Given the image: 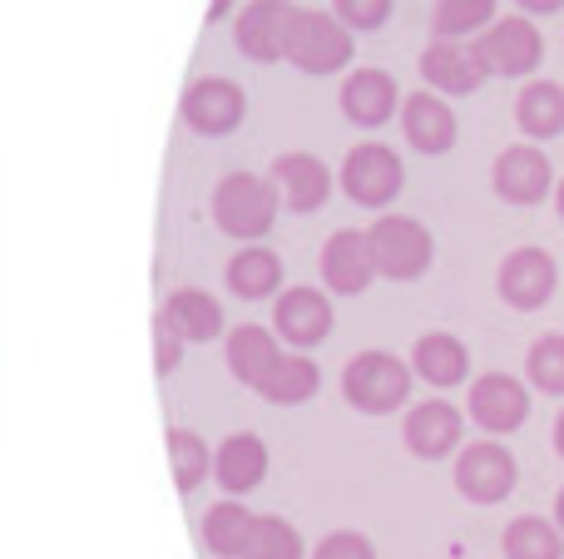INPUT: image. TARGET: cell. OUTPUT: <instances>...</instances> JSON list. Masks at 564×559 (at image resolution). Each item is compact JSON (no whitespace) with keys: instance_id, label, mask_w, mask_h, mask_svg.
Returning <instances> with one entry per match:
<instances>
[{"instance_id":"cell-1","label":"cell","mask_w":564,"mask_h":559,"mask_svg":"<svg viewBox=\"0 0 564 559\" xmlns=\"http://www.w3.org/2000/svg\"><path fill=\"white\" fill-rule=\"evenodd\" d=\"M278 188L273 178H258V174H224L214 188V223L224 228L228 238H243V243H258V238L273 233V218H278Z\"/></svg>"},{"instance_id":"cell-2","label":"cell","mask_w":564,"mask_h":559,"mask_svg":"<svg viewBox=\"0 0 564 559\" xmlns=\"http://www.w3.org/2000/svg\"><path fill=\"white\" fill-rule=\"evenodd\" d=\"M367 248H371V267L381 277H391V283H416L431 267V257H436L431 228L406 213H381L367 228Z\"/></svg>"},{"instance_id":"cell-3","label":"cell","mask_w":564,"mask_h":559,"mask_svg":"<svg viewBox=\"0 0 564 559\" xmlns=\"http://www.w3.org/2000/svg\"><path fill=\"white\" fill-rule=\"evenodd\" d=\"M341 396L367 416H391L411 402V366L397 352H357L341 372Z\"/></svg>"},{"instance_id":"cell-4","label":"cell","mask_w":564,"mask_h":559,"mask_svg":"<svg viewBox=\"0 0 564 559\" xmlns=\"http://www.w3.org/2000/svg\"><path fill=\"white\" fill-rule=\"evenodd\" d=\"M282 59H292L307 75H332L351 59V30L327 10H292Z\"/></svg>"},{"instance_id":"cell-5","label":"cell","mask_w":564,"mask_h":559,"mask_svg":"<svg viewBox=\"0 0 564 559\" xmlns=\"http://www.w3.org/2000/svg\"><path fill=\"white\" fill-rule=\"evenodd\" d=\"M476 55H480V65H486V75L525 79V75H535L540 59H545V35L530 25V15H496L476 35Z\"/></svg>"},{"instance_id":"cell-6","label":"cell","mask_w":564,"mask_h":559,"mask_svg":"<svg viewBox=\"0 0 564 559\" xmlns=\"http://www.w3.org/2000/svg\"><path fill=\"white\" fill-rule=\"evenodd\" d=\"M520 485V465L506 441H470L456 451V491L470 505H500Z\"/></svg>"},{"instance_id":"cell-7","label":"cell","mask_w":564,"mask_h":559,"mask_svg":"<svg viewBox=\"0 0 564 559\" xmlns=\"http://www.w3.org/2000/svg\"><path fill=\"white\" fill-rule=\"evenodd\" d=\"M401 184H406V164L397 158V149L377 144V139L357 144L341 158V188L361 208H387L401 194Z\"/></svg>"},{"instance_id":"cell-8","label":"cell","mask_w":564,"mask_h":559,"mask_svg":"<svg viewBox=\"0 0 564 559\" xmlns=\"http://www.w3.org/2000/svg\"><path fill=\"white\" fill-rule=\"evenodd\" d=\"M490 184H496V194L506 198V204L535 208L555 194V164H550V154L540 144L520 139V144L500 149L496 168H490Z\"/></svg>"},{"instance_id":"cell-9","label":"cell","mask_w":564,"mask_h":559,"mask_svg":"<svg viewBox=\"0 0 564 559\" xmlns=\"http://www.w3.org/2000/svg\"><path fill=\"white\" fill-rule=\"evenodd\" d=\"M466 412L486 436H516L530 421V386L510 372H486L470 382Z\"/></svg>"},{"instance_id":"cell-10","label":"cell","mask_w":564,"mask_h":559,"mask_svg":"<svg viewBox=\"0 0 564 559\" xmlns=\"http://www.w3.org/2000/svg\"><path fill=\"white\" fill-rule=\"evenodd\" d=\"M496 287H500V303L516 307V313H540V307L555 297L560 287V263L550 248H516L506 253L496 273Z\"/></svg>"},{"instance_id":"cell-11","label":"cell","mask_w":564,"mask_h":559,"mask_svg":"<svg viewBox=\"0 0 564 559\" xmlns=\"http://www.w3.org/2000/svg\"><path fill=\"white\" fill-rule=\"evenodd\" d=\"M421 79L436 95H476L486 85V65L476 55V40H446L436 35L421 50Z\"/></svg>"},{"instance_id":"cell-12","label":"cell","mask_w":564,"mask_h":559,"mask_svg":"<svg viewBox=\"0 0 564 559\" xmlns=\"http://www.w3.org/2000/svg\"><path fill=\"white\" fill-rule=\"evenodd\" d=\"M243 114H248V99L234 79H194L184 89V124L194 134H208V139L234 134L243 124Z\"/></svg>"},{"instance_id":"cell-13","label":"cell","mask_w":564,"mask_h":559,"mask_svg":"<svg viewBox=\"0 0 564 559\" xmlns=\"http://www.w3.org/2000/svg\"><path fill=\"white\" fill-rule=\"evenodd\" d=\"M460 436H466V416L451 402H421L406 412V426H401V441H406L411 456L421 461H446L451 451H460Z\"/></svg>"},{"instance_id":"cell-14","label":"cell","mask_w":564,"mask_h":559,"mask_svg":"<svg viewBox=\"0 0 564 559\" xmlns=\"http://www.w3.org/2000/svg\"><path fill=\"white\" fill-rule=\"evenodd\" d=\"M401 134H406V144L416 149V154H446V149L456 144L460 124H456V114H451L446 95L416 89V95L401 99Z\"/></svg>"},{"instance_id":"cell-15","label":"cell","mask_w":564,"mask_h":559,"mask_svg":"<svg viewBox=\"0 0 564 559\" xmlns=\"http://www.w3.org/2000/svg\"><path fill=\"white\" fill-rule=\"evenodd\" d=\"M377 267H371V248H367V233L357 228H337V233L322 243V283L341 297H357L371 287Z\"/></svg>"},{"instance_id":"cell-16","label":"cell","mask_w":564,"mask_h":559,"mask_svg":"<svg viewBox=\"0 0 564 559\" xmlns=\"http://www.w3.org/2000/svg\"><path fill=\"white\" fill-rule=\"evenodd\" d=\"M341 114L361 129L387 124L391 114H401V89L387 69H351L341 79Z\"/></svg>"},{"instance_id":"cell-17","label":"cell","mask_w":564,"mask_h":559,"mask_svg":"<svg viewBox=\"0 0 564 559\" xmlns=\"http://www.w3.org/2000/svg\"><path fill=\"white\" fill-rule=\"evenodd\" d=\"M273 322H278L282 342L317 347L322 337L332 332V303H327V293H317V287H288L273 307Z\"/></svg>"},{"instance_id":"cell-18","label":"cell","mask_w":564,"mask_h":559,"mask_svg":"<svg viewBox=\"0 0 564 559\" xmlns=\"http://www.w3.org/2000/svg\"><path fill=\"white\" fill-rule=\"evenodd\" d=\"M273 188L292 213H317L332 194V174L317 154H282L273 164Z\"/></svg>"},{"instance_id":"cell-19","label":"cell","mask_w":564,"mask_h":559,"mask_svg":"<svg viewBox=\"0 0 564 559\" xmlns=\"http://www.w3.org/2000/svg\"><path fill=\"white\" fill-rule=\"evenodd\" d=\"M288 20H292V6H282V0L243 6V15H238V50L248 59H258V65H273L288 50Z\"/></svg>"},{"instance_id":"cell-20","label":"cell","mask_w":564,"mask_h":559,"mask_svg":"<svg viewBox=\"0 0 564 559\" xmlns=\"http://www.w3.org/2000/svg\"><path fill=\"white\" fill-rule=\"evenodd\" d=\"M411 372L426 386H460L470 376V352L460 337L451 332H426L411 347Z\"/></svg>"},{"instance_id":"cell-21","label":"cell","mask_w":564,"mask_h":559,"mask_svg":"<svg viewBox=\"0 0 564 559\" xmlns=\"http://www.w3.org/2000/svg\"><path fill=\"white\" fill-rule=\"evenodd\" d=\"M159 317H164L184 342H214V337L224 332V307H218V297L204 293V287H178Z\"/></svg>"},{"instance_id":"cell-22","label":"cell","mask_w":564,"mask_h":559,"mask_svg":"<svg viewBox=\"0 0 564 559\" xmlns=\"http://www.w3.org/2000/svg\"><path fill=\"white\" fill-rule=\"evenodd\" d=\"M214 475H218V485H224L228 495H243V491H253V485H263V475H268V446L258 441V436H228L224 446H218V456H214Z\"/></svg>"},{"instance_id":"cell-23","label":"cell","mask_w":564,"mask_h":559,"mask_svg":"<svg viewBox=\"0 0 564 559\" xmlns=\"http://www.w3.org/2000/svg\"><path fill=\"white\" fill-rule=\"evenodd\" d=\"M516 124L520 134L535 144V139H555L564 134V89L555 79H535V85H520L516 95Z\"/></svg>"},{"instance_id":"cell-24","label":"cell","mask_w":564,"mask_h":559,"mask_svg":"<svg viewBox=\"0 0 564 559\" xmlns=\"http://www.w3.org/2000/svg\"><path fill=\"white\" fill-rule=\"evenodd\" d=\"M228 287H234L238 297H248V303L273 297L282 287V257L273 253V248H263V243L238 248V253L228 257Z\"/></svg>"},{"instance_id":"cell-25","label":"cell","mask_w":564,"mask_h":559,"mask_svg":"<svg viewBox=\"0 0 564 559\" xmlns=\"http://www.w3.org/2000/svg\"><path fill=\"white\" fill-rule=\"evenodd\" d=\"M317 386H322V372H317V362H312V357H302V352L282 357L278 352V362L268 366V376L258 382V392H263L273 406H302V402H312V396H317Z\"/></svg>"},{"instance_id":"cell-26","label":"cell","mask_w":564,"mask_h":559,"mask_svg":"<svg viewBox=\"0 0 564 559\" xmlns=\"http://www.w3.org/2000/svg\"><path fill=\"white\" fill-rule=\"evenodd\" d=\"M253 525L258 515L238 501H218L214 511L204 515V545L214 550L218 559H243L248 540H253Z\"/></svg>"},{"instance_id":"cell-27","label":"cell","mask_w":564,"mask_h":559,"mask_svg":"<svg viewBox=\"0 0 564 559\" xmlns=\"http://www.w3.org/2000/svg\"><path fill=\"white\" fill-rule=\"evenodd\" d=\"M500 550H506V559H564V535L545 515H520L506 525Z\"/></svg>"},{"instance_id":"cell-28","label":"cell","mask_w":564,"mask_h":559,"mask_svg":"<svg viewBox=\"0 0 564 559\" xmlns=\"http://www.w3.org/2000/svg\"><path fill=\"white\" fill-rule=\"evenodd\" d=\"M273 362H278V342H273V332H268V327L248 322V327H238V332L228 337V372H234L238 382L258 386Z\"/></svg>"},{"instance_id":"cell-29","label":"cell","mask_w":564,"mask_h":559,"mask_svg":"<svg viewBox=\"0 0 564 559\" xmlns=\"http://www.w3.org/2000/svg\"><path fill=\"white\" fill-rule=\"evenodd\" d=\"M496 6L500 0H436L431 25L446 40H466V35H480V30L496 20Z\"/></svg>"},{"instance_id":"cell-30","label":"cell","mask_w":564,"mask_h":559,"mask_svg":"<svg viewBox=\"0 0 564 559\" xmlns=\"http://www.w3.org/2000/svg\"><path fill=\"white\" fill-rule=\"evenodd\" d=\"M525 376L535 392L545 396H564V332H545L530 342L525 352Z\"/></svg>"},{"instance_id":"cell-31","label":"cell","mask_w":564,"mask_h":559,"mask_svg":"<svg viewBox=\"0 0 564 559\" xmlns=\"http://www.w3.org/2000/svg\"><path fill=\"white\" fill-rule=\"evenodd\" d=\"M243 559H307V550H302V535L292 520H282V515H258Z\"/></svg>"},{"instance_id":"cell-32","label":"cell","mask_w":564,"mask_h":559,"mask_svg":"<svg viewBox=\"0 0 564 559\" xmlns=\"http://www.w3.org/2000/svg\"><path fill=\"white\" fill-rule=\"evenodd\" d=\"M169 461H174V485L178 491H194L204 485V475L214 471V456L198 441L194 431H169Z\"/></svg>"},{"instance_id":"cell-33","label":"cell","mask_w":564,"mask_h":559,"mask_svg":"<svg viewBox=\"0 0 564 559\" xmlns=\"http://www.w3.org/2000/svg\"><path fill=\"white\" fill-rule=\"evenodd\" d=\"M397 0H332V15L347 30H381Z\"/></svg>"},{"instance_id":"cell-34","label":"cell","mask_w":564,"mask_h":559,"mask_svg":"<svg viewBox=\"0 0 564 559\" xmlns=\"http://www.w3.org/2000/svg\"><path fill=\"white\" fill-rule=\"evenodd\" d=\"M312 559H377V550H371V540L357 530H332L327 540L312 550Z\"/></svg>"},{"instance_id":"cell-35","label":"cell","mask_w":564,"mask_h":559,"mask_svg":"<svg viewBox=\"0 0 564 559\" xmlns=\"http://www.w3.org/2000/svg\"><path fill=\"white\" fill-rule=\"evenodd\" d=\"M154 347H159V372H174V366H178V347H184V337H178L174 327L164 322V317H154Z\"/></svg>"},{"instance_id":"cell-36","label":"cell","mask_w":564,"mask_h":559,"mask_svg":"<svg viewBox=\"0 0 564 559\" xmlns=\"http://www.w3.org/2000/svg\"><path fill=\"white\" fill-rule=\"evenodd\" d=\"M520 15H555V10H564V0H516Z\"/></svg>"},{"instance_id":"cell-37","label":"cell","mask_w":564,"mask_h":559,"mask_svg":"<svg viewBox=\"0 0 564 559\" xmlns=\"http://www.w3.org/2000/svg\"><path fill=\"white\" fill-rule=\"evenodd\" d=\"M555 451H560V461H564V412L555 416Z\"/></svg>"},{"instance_id":"cell-38","label":"cell","mask_w":564,"mask_h":559,"mask_svg":"<svg viewBox=\"0 0 564 559\" xmlns=\"http://www.w3.org/2000/svg\"><path fill=\"white\" fill-rule=\"evenodd\" d=\"M555 525H560V535H564V491L555 495Z\"/></svg>"},{"instance_id":"cell-39","label":"cell","mask_w":564,"mask_h":559,"mask_svg":"<svg viewBox=\"0 0 564 559\" xmlns=\"http://www.w3.org/2000/svg\"><path fill=\"white\" fill-rule=\"evenodd\" d=\"M555 208H560V218H564V178L555 184Z\"/></svg>"},{"instance_id":"cell-40","label":"cell","mask_w":564,"mask_h":559,"mask_svg":"<svg viewBox=\"0 0 564 559\" xmlns=\"http://www.w3.org/2000/svg\"><path fill=\"white\" fill-rule=\"evenodd\" d=\"M224 10H228V0H214V10H208V15L218 20V15H224Z\"/></svg>"}]
</instances>
